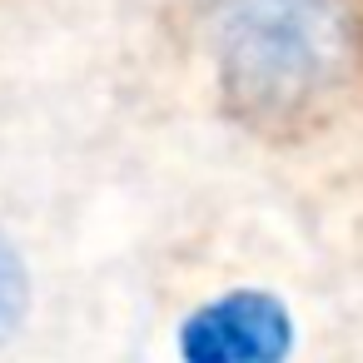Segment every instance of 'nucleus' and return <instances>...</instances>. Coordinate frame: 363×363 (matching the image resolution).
Returning <instances> with one entry per match:
<instances>
[{"label": "nucleus", "mask_w": 363, "mask_h": 363, "mask_svg": "<svg viewBox=\"0 0 363 363\" xmlns=\"http://www.w3.org/2000/svg\"><path fill=\"white\" fill-rule=\"evenodd\" d=\"M214 75L234 120L308 130L358 75L353 0H214Z\"/></svg>", "instance_id": "nucleus-1"}, {"label": "nucleus", "mask_w": 363, "mask_h": 363, "mask_svg": "<svg viewBox=\"0 0 363 363\" xmlns=\"http://www.w3.org/2000/svg\"><path fill=\"white\" fill-rule=\"evenodd\" d=\"M179 363H284L294 353V313L264 289L204 298L179 323Z\"/></svg>", "instance_id": "nucleus-2"}, {"label": "nucleus", "mask_w": 363, "mask_h": 363, "mask_svg": "<svg viewBox=\"0 0 363 363\" xmlns=\"http://www.w3.org/2000/svg\"><path fill=\"white\" fill-rule=\"evenodd\" d=\"M21 313H26V269H21L16 249L0 239V338L16 333Z\"/></svg>", "instance_id": "nucleus-3"}]
</instances>
